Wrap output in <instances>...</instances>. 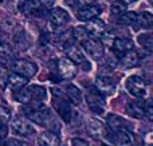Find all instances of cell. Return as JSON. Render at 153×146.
<instances>
[{
	"label": "cell",
	"mask_w": 153,
	"mask_h": 146,
	"mask_svg": "<svg viewBox=\"0 0 153 146\" xmlns=\"http://www.w3.org/2000/svg\"><path fill=\"white\" fill-rule=\"evenodd\" d=\"M54 94V107H55L56 113L59 114V117L65 121V122H71V115H73V110H71V105L69 102V98L65 97L63 94L59 90H53Z\"/></svg>",
	"instance_id": "1"
},
{
	"label": "cell",
	"mask_w": 153,
	"mask_h": 146,
	"mask_svg": "<svg viewBox=\"0 0 153 146\" xmlns=\"http://www.w3.org/2000/svg\"><path fill=\"white\" fill-rule=\"evenodd\" d=\"M86 102L89 109L95 114H102L105 111V106H106L105 99H103V95L97 88H91V90L87 91Z\"/></svg>",
	"instance_id": "2"
},
{
	"label": "cell",
	"mask_w": 153,
	"mask_h": 146,
	"mask_svg": "<svg viewBox=\"0 0 153 146\" xmlns=\"http://www.w3.org/2000/svg\"><path fill=\"white\" fill-rule=\"evenodd\" d=\"M126 90L132 94L133 97L137 98H144L146 95V83L143 78H140L138 75H132L126 79Z\"/></svg>",
	"instance_id": "3"
},
{
	"label": "cell",
	"mask_w": 153,
	"mask_h": 146,
	"mask_svg": "<svg viewBox=\"0 0 153 146\" xmlns=\"http://www.w3.org/2000/svg\"><path fill=\"white\" fill-rule=\"evenodd\" d=\"M12 70L16 74H20L26 78L35 77L38 72V66L27 59H16L12 62Z\"/></svg>",
	"instance_id": "4"
},
{
	"label": "cell",
	"mask_w": 153,
	"mask_h": 146,
	"mask_svg": "<svg viewBox=\"0 0 153 146\" xmlns=\"http://www.w3.org/2000/svg\"><path fill=\"white\" fill-rule=\"evenodd\" d=\"M82 46H83L86 54L93 58L94 60H98L103 56V52H105V47H103V43H101L100 40L97 39H85L82 42Z\"/></svg>",
	"instance_id": "5"
},
{
	"label": "cell",
	"mask_w": 153,
	"mask_h": 146,
	"mask_svg": "<svg viewBox=\"0 0 153 146\" xmlns=\"http://www.w3.org/2000/svg\"><path fill=\"white\" fill-rule=\"evenodd\" d=\"M69 20L70 16L67 11H65L63 8H54L50 12V16H48V23H50L53 29H58L63 27L65 24L69 23Z\"/></svg>",
	"instance_id": "6"
},
{
	"label": "cell",
	"mask_w": 153,
	"mask_h": 146,
	"mask_svg": "<svg viewBox=\"0 0 153 146\" xmlns=\"http://www.w3.org/2000/svg\"><path fill=\"white\" fill-rule=\"evenodd\" d=\"M108 139L113 142L114 145H118V146H129L134 142L133 134L130 131L125 130L124 128L114 130L110 136H108Z\"/></svg>",
	"instance_id": "7"
},
{
	"label": "cell",
	"mask_w": 153,
	"mask_h": 146,
	"mask_svg": "<svg viewBox=\"0 0 153 146\" xmlns=\"http://www.w3.org/2000/svg\"><path fill=\"white\" fill-rule=\"evenodd\" d=\"M56 71L63 79H71L76 75V67L69 58H61L56 62Z\"/></svg>",
	"instance_id": "8"
},
{
	"label": "cell",
	"mask_w": 153,
	"mask_h": 146,
	"mask_svg": "<svg viewBox=\"0 0 153 146\" xmlns=\"http://www.w3.org/2000/svg\"><path fill=\"white\" fill-rule=\"evenodd\" d=\"M11 128H12V131L13 134H18V136H23V137H30L32 136L35 131V128L28 122L26 121L24 118H15L11 123Z\"/></svg>",
	"instance_id": "9"
},
{
	"label": "cell",
	"mask_w": 153,
	"mask_h": 146,
	"mask_svg": "<svg viewBox=\"0 0 153 146\" xmlns=\"http://www.w3.org/2000/svg\"><path fill=\"white\" fill-rule=\"evenodd\" d=\"M27 115H28V118L32 122L38 123V125H48V123L53 121L51 111L47 107H43V106H39L38 109L32 110V111Z\"/></svg>",
	"instance_id": "10"
},
{
	"label": "cell",
	"mask_w": 153,
	"mask_h": 146,
	"mask_svg": "<svg viewBox=\"0 0 153 146\" xmlns=\"http://www.w3.org/2000/svg\"><path fill=\"white\" fill-rule=\"evenodd\" d=\"M95 83H97V90L102 95H111L114 93V90H116V82L110 77L100 75L97 78V80H95Z\"/></svg>",
	"instance_id": "11"
},
{
	"label": "cell",
	"mask_w": 153,
	"mask_h": 146,
	"mask_svg": "<svg viewBox=\"0 0 153 146\" xmlns=\"http://www.w3.org/2000/svg\"><path fill=\"white\" fill-rule=\"evenodd\" d=\"M101 12V8L98 5H93V4H87L83 5L81 10L76 11V19L79 21H89L91 19L97 18Z\"/></svg>",
	"instance_id": "12"
},
{
	"label": "cell",
	"mask_w": 153,
	"mask_h": 146,
	"mask_svg": "<svg viewBox=\"0 0 153 146\" xmlns=\"http://www.w3.org/2000/svg\"><path fill=\"white\" fill-rule=\"evenodd\" d=\"M65 52H66L67 58H69L71 62H74V63L81 64L86 60L83 52H82V50H81V47H78V46L73 42H67L66 44H65Z\"/></svg>",
	"instance_id": "13"
},
{
	"label": "cell",
	"mask_w": 153,
	"mask_h": 146,
	"mask_svg": "<svg viewBox=\"0 0 153 146\" xmlns=\"http://www.w3.org/2000/svg\"><path fill=\"white\" fill-rule=\"evenodd\" d=\"M111 48H113V52L120 58L129 50H133V42L132 39H128V38H116L111 43Z\"/></svg>",
	"instance_id": "14"
},
{
	"label": "cell",
	"mask_w": 153,
	"mask_h": 146,
	"mask_svg": "<svg viewBox=\"0 0 153 146\" xmlns=\"http://www.w3.org/2000/svg\"><path fill=\"white\" fill-rule=\"evenodd\" d=\"M86 130L93 137H103L105 136V125L98 118H87L86 119Z\"/></svg>",
	"instance_id": "15"
},
{
	"label": "cell",
	"mask_w": 153,
	"mask_h": 146,
	"mask_svg": "<svg viewBox=\"0 0 153 146\" xmlns=\"http://www.w3.org/2000/svg\"><path fill=\"white\" fill-rule=\"evenodd\" d=\"M153 24V16L151 12H141L140 15H136L134 21L132 23L133 28L136 31L138 29H149Z\"/></svg>",
	"instance_id": "16"
},
{
	"label": "cell",
	"mask_w": 153,
	"mask_h": 146,
	"mask_svg": "<svg viewBox=\"0 0 153 146\" xmlns=\"http://www.w3.org/2000/svg\"><path fill=\"white\" fill-rule=\"evenodd\" d=\"M87 35H91V36H101V35L105 32V23H103L101 19L94 18L91 20L87 21V26L85 27Z\"/></svg>",
	"instance_id": "17"
},
{
	"label": "cell",
	"mask_w": 153,
	"mask_h": 146,
	"mask_svg": "<svg viewBox=\"0 0 153 146\" xmlns=\"http://www.w3.org/2000/svg\"><path fill=\"white\" fill-rule=\"evenodd\" d=\"M120 58H121V60H120V66H121L124 70L133 69L134 66H137L138 60H140L138 54L133 50H129L128 52H125L124 55L120 56Z\"/></svg>",
	"instance_id": "18"
},
{
	"label": "cell",
	"mask_w": 153,
	"mask_h": 146,
	"mask_svg": "<svg viewBox=\"0 0 153 146\" xmlns=\"http://www.w3.org/2000/svg\"><path fill=\"white\" fill-rule=\"evenodd\" d=\"M27 82H28V79H27L26 77L13 72L12 75H10V77H8L7 86H10V88L12 90V93H16V91H19L20 88H23L24 86L27 85Z\"/></svg>",
	"instance_id": "19"
},
{
	"label": "cell",
	"mask_w": 153,
	"mask_h": 146,
	"mask_svg": "<svg viewBox=\"0 0 153 146\" xmlns=\"http://www.w3.org/2000/svg\"><path fill=\"white\" fill-rule=\"evenodd\" d=\"M61 139L56 134L51 131H45L38 136V145L39 146H59Z\"/></svg>",
	"instance_id": "20"
},
{
	"label": "cell",
	"mask_w": 153,
	"mask_h": 146,
	"mask_svg": "<svg viewBox=\"0 0 153 146\" xmlns=\"http://www.w3.org/2000/svg\"><path fill=\"white\" fill-rule=\"evenodd\" d=\"M13 43H15L19 48L26 50V48H28V46H30V39L23 29H19V31H16L15 35H13Z\"/></svg>",
	"instance_id": "21"
},
{
	"label": "cell",
	"mask_w": 153,
	"mask_h": 146,
	"mask_svg": "<svg viewBox=\"0 0 153 146\" xmlns=\"http://www.w3.org/2000/svg\"><path fill=\"white\" fill-rule=\"evenodd\" d=\"M67 98L75 105H79L82 102V93L75 85H67L66 87Z\"/></svg>",
	"instance_id": "22"
},
{
	"label": "cell",
	"mask_w": 153,
	"mask_h": 146,
	"mask_svg": "<svg viewBox=\"0 0 153 146\" xmlns=\"http://www.w3.org/2000/svg\"><path fill=\"white\" fill-rule=\"evenodd\" d=\"M126 113L133 118H143L144 117V110H143V103L138 102H133L126 106Z\"/></svg>",
	"instance_id": "23"
},
{
	"label": "cell",
	"mask_w": 153,
	"mask_h": 146,
	"mask_svg": "<svg viewBox=\"0 0 153 146\" xmlns=\"http://www.w3.org/2000/svg\"><path fill=\"white\" fill-rule=\"evenodd\" d=\"M108 125L110 126L113 130H117V129H122L125 126V119H122L121 117L116 114H110L108 115Z\"/></svg>",
	"instance_id": "24"
},
{
	"label": "cell",
	"mask_w": 153,
	"mask_h": 146,
	"mask_svg": "<svg viewBox=\"0 0 153 146\" xmlns=\"http://www.w3.org/2000/svg\"><path fill=\"white\" fill-rule=\"evenodd\" d=\"M126 11V3L124 0H117L110 5V13L113 16H120Z\"/></svg>",
	"instance_id": "25"
},
{
	"label": "cell",
	"mask_w": 153,
	"mask_h": 146,
	"mask_svg": "<svg viewBox=\"0 0 153 146\" xmlns=\"http://www.w3.org/2000/svg\"><path fill=\"white\" fill-rule=\"evenodd\" d=\"M138 43L145 48L146 51H152L153 48V39H152V34H141L138 36Z\"/></svg>",
	"instance_id": "26"
},
{
	"label": "cell",
	"mask_w": 153,
	"mask_h": 146,
	"mask_svg": "<svg viewBox=\"0 0 153 146\" xmlns=\"http://www.w3.org/2000/svg\"><path fill=\"white\" fill-rule=\"evenodd\" d=\"M136 15L137 13H134V12H126L125 11L124 13H121L120 15V19H118V23L121 24V26H132V23L134 21V18H136Z\"/></svg>",
	"instance_id": "27"
},
{
	"label": "cell",
	"mask_w": 153,
	"mask_h": 146,
	"mask_svg": "<svg viewBox=\"0 0 153 146\" xmlns=\"http://www.w3.org/2000/svg\"><path fill=\"white\" fill-rule=\"evenodd\" d=\"M8 77H10V72H8L7 67L0 64V88H5L7 86V82H8Z\"/></svg>",
	"instance_id": "28"
},
{
	"label": "cell",
	"mask_w": 153,
	"mask_h": 146,
	"mask_svg": "<svg viewBox=\"0 0 153 146\" xmlns=\"http://www.w3.org/2000/svg\"><path fill=\"white\" fill-rule=\"evenodd\" d=\"M11 119V111L7 107L0 106V125H7Z\"/></svg>",
	"instance_id": "29"
},
{
	"label": "cell",
	"mask_w": 153,
	"mask_h": 146,
	"mask_svg": "<svg viewBox=\"0 0 153 146\" xmlns=\"http://www.w3.org/2000/svg\"><path fill=\"white\" fill-rule=\"evenodd\" d=\"M73 36H74V39L78 40V42H83L85 39L89 38V35H87L85 28H74L73 29Z\"/></svg>",
	"instance_id": "30"
},
{
	"label": "cell",
	"mask_w": 153,
	"mask_h": 146,
	"mask_svg": "<svg viewBox=\"0 0 153 146\" xmlns=\"http://www.w3.org/2000/svg\"><path fill=\"white\" fill-rule=\"evenodd\" d=\"M12 55V50L8 44L5 43H0V59H8Z\"/></svg>",
	"instance_id": "31"
},
{
	"label": "cell",
	"mask_w": 153,
	"mask_h": 146,
	"mask_svg": "<svg viewBox=\"0 0 153 146\" xmlns=\"http://www.w3.org/2000/svg\"><path fill=\"white\" fill-rule=\"evenodd\" d=\"M143 110L144 115L148 118L149 121H152L153 118V107H152V101H146L145 103H143Z\"/></svg>",
	"instance_id": "32"
},
{
	"label": "cell",
	"mask_w": 153,
	"mask_h": 146,
	"mask_svg": "<svg viewBox=\"0 0 153 146\" xmlns=\"http://www.w3.org/2000/svg\"><path fill=\"white\" fill-rule=\"evenodd\" d=\"M38 3H39V7L42 8L43 11H47V10H50V8L54 7L55 0H38Z\"/></svg>",
	"instance_id": "33"
},
{
	"label": "cell",
	"mask_w": 153,
	"mask_h": 146,
	"mask_svg": "<svg viewBox=\"0 0 153 146\" xmlns=\"http://www.w3.org/2000/svg\"><path fill=\"white\" fill-rule=\"evenodd\" d=\"M70 144H71V146H89V144L86 141H83L81 138H73L70 141Z\"/></svg>",
	"instance_id": "34"
},
{
	"label": "cell",
	"mask_w": 153,
	"mask_h": 146,
	"mask_svg": "<svg viewBox=\"0 0 153 146\" xmlns=\"http://www.w3.org/2000/svg\"><path fill=\"white\" fill-rule=\"evenodd\" d=\"M4 146H23V142L18 141V139H13V138H10L4 142Z\"/></svg>",
	"instance_id": "35"
},
{
	"label": "cell",
	"mask_w": 153,
	"mask_h": 146,
	"mask_svg": "<svg viewBox=\"0 0 153 146\" xmlns=\"http://www.w3.org/2000/svg\"><path fill=\"white\" fill-rule=\"evenodd\" d=\"M5 137H7V128H5V125H0V142H1Z\"/></svg>",
	"instance_id": "36"
},
{
	"label": "cell",
	"mask_w": 153,
	"mask_h": 146,
	"mask_svg": "<svg viewBox=\"0 0 153 146\" xmlns=\"http://www.w3.org/2000/svg\"><path fill=\"white\" fill-rule=\"evenodd\" d=\"M76 1H78L81 5H87V4H91V3H94V0H76Z\"/></svg>",
	"instance_id": "37"
},
{
	"label": "cell",
	"mask_w": 153,
	"mask_h": 146,
	"mask_svg": "<svg viewBox=\"0 0 153 146\" xmlns=\"http://www.w3.org/2000/svg\"><path fill=\"white\" fill-rule=\"evenodd\" d=\"M125 3H134V1H137V0H124Z\"/></svg>",
	"instance_id": "38"
},
{
	"label": "cell",
	"mask_w": 153,
	"mask_h": 146,
	"mask_svg": "<svg viewBox=\"0 0 153 146\" xmlns=\"http://www.w3.org/2000/svg\"><path fill=\"white\" fill-rule=\"evenodd\" d=\"M1 1H3V0H0V3H1Z\"/></svg>",
	"instance_id": "39"
}]
</instances>
